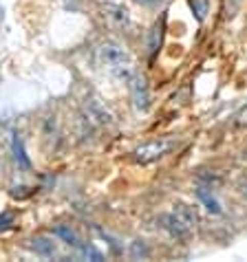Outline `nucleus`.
I'll list each match as a JSON object with an SVG mask.
<instances>
[{
  "label": "nucleus",
  "instance_id": "1",
  "mask_svg": "<svg viewBox=\"0 0 247 262\" xmlns=\"http://www.w3.org/2000/svg\"><path fill=\"white\" fill-rule=\"evenodd\" d=\"M99 60L108 69V73H113L117 79H126L128 82L135 75V67H133L128 51L119 47L117 42H104L99 47Z\"/></svg>",
  "mask_w": 247,
  "mask_h": 262
},
{
  "label": "nucleus",
  "instance_id": "2",
  "mask_svg": "<svg viewBox=\"0 0 247 262\" xmlns=\"http://www.w3.org/2000/svg\"><path fill=\"white\" fill-rule=\"evenodd\" d=\"M172 148V141H166V139H159V141H148L139 145L135 150V161L137 163H152V161H159L161 157H166Z\"/></svg>",
  "mask_w": 247,
  "mask_h": 262
},
{
  "label": "nucleus",
  "instance_id": "3",
  "mask_svg": "<svg viewBox=\"0 0 247 262\" xmlns=\"http://www.w3.org/2000/svg\"><path fill=\"white\" fill-rule=\"evenodd\" d=\"M101 13H104V18H106L115 29H119V31H128V29L133 27V20H130V11H128L123 5L104 3V5H101Z\"/></svg>",
  "mask_w": 247,
  "mask_h": 262
},
{
  "label": "nucleus",
  "instance_id": "4",
  "mask_svg": "<svg viewBox=\"0 0 247 262\" xmlns=\"http://www.w3.org/2000/svg\"><path fill=\"white\" fill-rule=\"evenodd\" d=\"M128 82H130V95H133L135 108H137V111H146L148 101H150V91H148L146 77H143V75H133Z\"/></svg>",
  "mask_w": 247,
  "mask_h": 262
},
{
  "label": "nucleus",
  "instance_id": "5",
  "mask_svg": "<svg viewBox=\"0 0 247 262\" xmlns=\"http://www.w3.org/2000/svg\"><path fill=\"white\" fill-rule=\"evenodd\" d=\"M159 225H161V227L168 231V234L172 236V238H188L190 236V227H188V225L181 221V218H177L174 214H163V216H159Z\"/></svg>",
  "mask_w": 247,
  "mask_h": 262
},
{
  "label": "nucleus",
  "instance_id": "6",
  "mask_svg": "<svg viewBox=\"0 0 247 262\" xmlns=\"http://www.w3.org/2000/svg\"><path fill=\"white\" fill-rule=\"evenodd\" d=\"M86 113H89V117H91L93 121L104 123V126H108V123L113 121L111 113H108L106 108L101 106V101H97V99H86Z\"/></svg>",
  "mask_w": 247,
  "mask_h": 262
},
{
  "label": "nucleus",
  "instance_id": "7",
  "mask_svg": "<svg viewBox=\"0 0 247 262\" xmlns=\"http://www.w3.org/2000/svg\"><path fill=\"white\" fill-rule=\"evenodd\" d=\"M31 249L38 253V256H42V258H53L55 256V243L51 238H47V236H38V238H33L31 240Z\"/></svg>",
  "mask_w": 247,
  "mask_h": 262
},
{
  "label": "nucleus",
  "instance_id": "8",
  "mask_svg": "<svg viewBox=\"0 0 247 262\" xmlns=\"http://www.w3.org/2000/svg\"><path fill=\"white\" fill-rule=\"evenodd\" d=\"M172 214L177 216V218H181V221H183L190 229H194V227H197V223H199L197 212H194L190 205H186V203H177V205H174V209H172Z\"/></svg>",
  "mask_w": 247,
  "mask_h": 262
},
{
  "label": "nucleus",
  "instance_id": "9",
  "mask_svg": "<svg viewBox=\"0 0 247 262\" xmlns=\"http://www.w3.org/2000/svg\"><path fill=\"white\" fill-rule=\"evenodd\" d=\"M11 150H13V159H16V163H18L20 170H25V172L31 170V161H29V157H27V152H25V145H23V139H20L18 135H13Z\"/></svg>",
  "mask_w": 247,
  "mask_h": 262
},
{
  "label": "nucleus",
  "instance_id": "10",
  "mask_svg": "<svg viewBox=\"0 0 247 262\" xmlns=\"http://www.w3.org/2000/svg\"><path fill=\"white\" fill-rule=\"evenodd\" d=\"M53 234H55L57 238H62L69 247H75V249H79V247L84 245L82 240H79V236L75 234V231H73V229H69V227H64V225H57V227H53Z\"/></svg>",
  "mask_w": 247,
  "mask_h": 262
},
{
  "label": "nucleus",
  "instance_id": "11",
  "mask_svg": "<svg viewBox=\"0 0 247 262\" xmlns=\"http://www.w3.org/2000/svg\"><path fill=\"white\" fill-rule=\"evenodd\" d=\"M197 199L203 203V207H205L208 212H212V214H221V203L216 201L214 196L208 192V187H199V190H197Z\"/></svg>",
  "mask_w": 247,
  "mask_h": 262
},
{
  "label": "nucleus",
  "instance_id": "12",
  "mask_svg": "<svg viewBox=\"0 0 247 262\" xmlns=\"http://www.w3.org/2000/svg\"><path fill=\"white\" fill-rule=\"evenodd\" d=\"M159 47H161V25H155L150 29V33H148V53L150 55H155Z\"/></svg>",
  "mask_w": 247,
  "mask_h": 262
},
{
  "label": "nucleus",
  "instance_id": "13",
  "mask_svg": "<svg viewBox=\"0 0 247 262\" xmlns=\"http://www.w3.org/2000/svg\"><path fill=\"white\" fill-rule=\"evenodd\" d=\"M190 7L194 11V16H197L199 23L205 20V13H208V0H190Z\"/></svg>",
  "mask_w": 247,
  "mask_h": 262
},
{
  "label": "nucleus",
  "instance_id": "14",
  "mask_svg": "<svg viewBox=\"0 0 247 262\" xmlns=\"http://www.w3.org/2000/svg\"><path fill=\"white\" fill-rule=\"evenodd\" d=\"M79 251H82L86 258H93V260H97V262L104 260V256H101V253L95 249V247H91V245H82V247H79Z\"/></svg>",
  "mask_w": 247,
  "mask_h": 262
},
{
  "label": "nucleus",
  "instance_id": "15",
  "mask_svg": "<svg viewBox=\"0 0 247 262\" xmlns=\"http://www.w3.org/2000/svg\"><path fill=\"white\" fill-rule=\"evenodd\" d=\"M148 256V249H146V245H143V240H135L133 243V256L137 258V256Z\"/></svg>",
  "mask_w": 247,
  "mask_h": 262
},
{
  "label": "nucleus",
  "instance_id": "16",
  "mask_svg": "<svg viewBox=\"0 0 247 262\" xmlns=\"http://www.w3.org/2000/svg\"><path fill=\"white\" fill-rule=\"evenodd\" d=\"M9 223H13V214H9V212H5L3 216H0V231H3V229H7V227H9Z\"/></svg>",
  "mask_w": 247,
  "mask_h": 262
},
{
  "label": "nucleus",
  "instance_id": "17",
  "mask_svg": "<svg viewBox=\"0 0 247 262\" xmlns=\"http://www.w3.org/2000/svg\"><path fill=\"white\" fill-rule=\"evenodd\" d=\"M236 123L238 126H247V104L238 111V115H236Z\"/></svg>",
  "mask_w": 247,
  "mask_h": 262
},
{
  "label": "nucleus",
  "instance_id": "18",
  "mask_svg": "<svg viewBox=\"0 0 247 262\" xmlns=\"http://www.w3.org/2000/svg\"><path fill=\"white\" fill-rule=\"evenodd\" d=\"M143 3H155V0H143Z\"/></svg>",
  "mask_w": 247,
  "mask_h": 262
}]
</instances>
